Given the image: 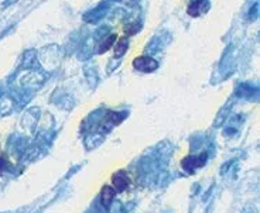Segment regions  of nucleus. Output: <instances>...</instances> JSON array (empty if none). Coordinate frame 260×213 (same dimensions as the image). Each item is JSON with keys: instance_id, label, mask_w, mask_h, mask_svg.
Here are the masks:
<instances>
[{"instance_id": "1", "label": "nucleus", "mask_w": 260, "mask_h": 213, "mask_svg": "<svg viewBox=\"0 0 260 213\" xmlns=\"http://www.w3.org/2000/svg\"><path fill=\"white\" fill-rule=\"evenodd\" d=\"M206 160H208V154L206 153H201L199 156H188L181 161V167H183L184 171L192 174L195 170L204 167Z\"/></svg>"}, {"instance_id": "2", "label": "nucleus", "mask_w": 260, "mask_h": 213, "mask_svg": "<svg viewBox=\"0 0 260 213\" xmlns=\"http://www.w3.org/2000/svg\"><path fill=\"white\" fill-rule=\"evenodd\" d=\"M133 66L137 71L150 74V72H154L159 68V62L155 61L154 58L147 57V55H141V57L134 58Z\"/></svg>"}, {"instance_id": "3", "label": "nucleus", "mask_w": 260, "mask_h": 213, "mask_svg": "<svg viewBox=\"0 0 260 213\" xmlns=\"http://www.w3.org/2000/svg\"><path fill=\"white\" fill-rule=\"evenodd\" d=\"M129 185H130V175H129L127 171L119 170L112 175V186L113 189L116 191V193L126 191Z\"/></svg>"}, {"instance_id": "4", "label": "nucleus", "mask_w": 260, "mask_h": 213, "mask_svg": "<svg viewBox=\"0 0 260 213\" xmlns=\"http://www.w3.org/2000/svg\"><path fill=\"white\" fill-rule=\"evenodd\" d=\"M208 10H210V2L208 0H191L187 12L191 17H199V16L205 15Z\"/></svg>"}, {"instance_id": "5", "label": "nucleus", "mask_w": 260, "mask_h": 213, "mask_svg": "<svg viewBox=\"0 0 260 213\" xmlns=\"http://www.w3.org/2000/svg\"><path fill=\"white\" fill-rule=\"evenodd\" d=\"M115 196H116V191L113 189L112 185H105L100 191V203L105 207H109Z\"/></svg>"}, {"instance_id": "6", "label": "nucleus", "mask_w": 260, "mask_h": 213, "mask_svg": "<svg viewBox=\"0 0 260 213\" xmlns=\"http://www.w3.org/2000/svg\"><path fill=\"white\" fill-rule=\"evenodd\" d=\"M115 45H116V48H115V58H120L129 48V40H127L126 37H122L118 41V44H115Z\"/></svg>"}, {"instance_id": "7", "label": "nucleus", "mask_w": 260, "mask_h": 213, "mask_svg": "<svg viewBox=\"0 0 260 213\" xmlns=\"http://www.w3.org/2000/svg\"><path fill=\"white\" fill-rule=\"evenodd\" d=\"M116 38H118V36H116V34H112V36L109 37V38L106 40L105 43L102 44V47H100V50H99V54H103V52H106V51L109 50V48L112 47L113 44H115Z\"/></svg>"}, {"instance_id": "8", "label": "nucleus", "mask_w": 260, "mask_h": 213, "mask_svg": "<svg viewBox=\"0 0 260 213\" xmlns=\"http://www.w3.org/2000/svg\"><path fill=\"white\" fill-rule=\"evenodd\" d=\"M7 165H9V163H7L6 156L0 151V171H3L5 168H7Z\"/></svg>"}]
</instances>
